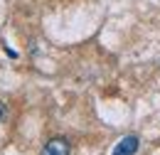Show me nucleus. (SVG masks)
<instances>
[{"label": "nucleus", "instance_id": "nucleus-1", "mask_svg": "<svg viewBox=\"0 0 160 155\" xmlns=\"http://www.w3.org/2000/svg\"><path fill=\"white\" fill-rule=\"evenodd\" d=\"M138 145H140L138 136H126L116 143V148H113L111 155H136L138 153Z\"/></svg>", "mask_w": 160, "mask_h": 155}, {"label": "nucleus", "instance_id": "nucleus-3", "mask_svg": "<svg viewBox=\"0 0 160 155\" xmlns=\"http://www.w3.org/2000/svg\"><path fill=\"white\" fill-rule=\"evenodd\" d=\"M2 116H5V106H2V101H0V121H2Z\"/></svg>", "mask_w": 160, "mask_h": 155}, {"label": "nucleus", "instance_id": "nucleus-2", "mask_svg": "<svg viewBox=\"0 0 160 155\" xmlns=\"http://www.w3.org/2000/svg\"><path fill=\"white\" fill-rule=\"evenodd\" d=\"M69 140H64V138H52V140H47V145L42 148V155H69Z\"/></svg>", "mask_w": 160, "mask_h": 155}]
</instances>
